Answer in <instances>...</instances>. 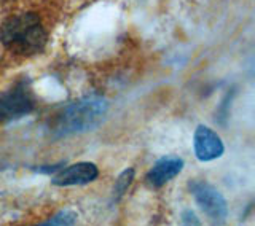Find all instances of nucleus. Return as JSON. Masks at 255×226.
Returning <instances> with one entry per match:
<instances>
[{
  "mask_svg": "<svg viewBox=\"0 0 255 226\" xmlns=\"http://www.w3.org/2000/svg\"><path fill=\"white\" fill-rule=\"evenodd\" d=\"M134 180V169H126L122 174H120L118 180L115 182V188H114V195H115V199H120L125 193L129 188V185L132 183Z\"/></svg>",
  "mask_w": 255,
  "mask_h": 226,
  "instance_id": "6e6552de",
  "label": "nucleus"
},
{
  "mask_svg": "<svg viewBox=\"0 0 255 226\" xmlns=\"http://www.w3.org/2000/svg\"><path fill=\"white\" fill-rule=\"evenodd\" d=\"M77 214L75 212H72V211H61L58 212L54 217H51L50 220L42 223V225H53V226H62V225H74L77 223Z\"/></svg>",
  "mask_w": 255,
  "mask_h": 226,
  "instance_id": "1a4fd4ad",
  "label": "nucleus"
},
{
  "mask_svg": "<svg viewBox=\"0 0 255 226\" xmlns=\"http://www.w3.org/2000/svg\"><path fill=\"white\" fill-rule=\"evenodd\" d=\"M109 102L101 96H88L70 104L53 121L51 132L54 137H67L93 131L107 116Z\"/></svg>",
  "mask_w": 255,
  "mask_h": 226,
  "instance_id": "f257e3e1",
  "label": "nucleus"
},
{
  "mask_svg": "<svg viewBox=\"0 0 255 226\" xmlns=\"http://www.w3.org/2000/svg\"><path fill=\"white\" fill-rule=\"evenodd\" d=\"M193 147L195 155L199 161L207 163V161H214L223 155L225 147H223L222 139L214 132L211 127L207 126H198L195 135H193Z\"/></svg>",
  "mask_w": 255,
  "mask_h": 226,
  "instance_id": "39448f33",
  "label": "nucleus"
},
{
  "mask_svg": "<svg viewBox=\"0 0 255 226\" xmlns=\"http://www.w3.org/2000/svg\"><path fill=\"white\" fill-rule=\"evenodd\" d=\"M190 191L193 195L198 206L201 211L209 217L214 223H223L228 215V206L227 201L220 195L217 188H214L211 183L203 180H193L190 182Z\"/></svg>",
  "mask_w": 255,
  "mask_h": 226,
  "instance_id": "7ed1b4c3",
  "label": "nucleus"
},
{
  "mask_svg": "<svg viewBox=\"0 0 255 226\" xmlns=\"http://www.w3.org/2000/svg\"><path fill=\"white\" fill-rule=\"evenodd\" d=\"M183 169V159L177 156H164L158 159L147 174V183L153 188L163 187L164 183L172 180Z\"/></svg>",
  "mask_w": 255,
  "mask_h": 226,
  "instance_id": "0eeeda50",
  "label": "nucleus"
},
{
  "mask_svg": "<svg viewBox=\"0 0 255 226\" xmlns=\"http://www.w3.org/2000/svg\"><path fill=\"white\" fill-rule=\"evenodd\" d=\"M34 110V99L24 86L0 93V123H10L29 115Z\"/></svg>",
  "mask_w": 255,
  "mask_h": 226,
  "instance_id": "20e7f679",
  "label": "nucleus"
},
{
  "mask_svg": "<svg viewBox=\"0 0 255 226\" xmlns=\"http://www.w3.org/2000/svg\"><path fill=\"white\" fill-rule=\"evenodd\" d=\"M182 222L185 225H199V220L196 219V215L188 209V211L182 212Z\"/></svg>",
  "mask_w": 255,
  "mask_h": 226,
  "instance_id": "9d476101",
  "label": "nucleus"
},
{
  "mask_svg": "<svg viewBox=\"0 0 255 226\" xmlns=\"http://www.w3.org/2000/svg\"><path fill=\"white\" fill-rule=\"evenodd\" d=\"M0 42L13 53L30 56L45 48L46 32L34 13H22L8 18L0 26Z\"/></svg>",
  "mask_w": 255,
  "mask_h": 226,
  "instance_id": "f03ea898",
  "label": "nucleus"
},
{
  "mask_svg": "<svg viewBox=\"0 0 255 226\" xmlns=\"http://www.w3.org/2000/svg\"><path fill=\"white\" fill-rule=\"evenodd\" d=\"M99 169L93 163H77L72 164L54 175L51 183L56 187H75V185H86L98 179Z\"/></svg>",
  "mask_w": 255,
  "mask_h": 226,
  "instance_id": "423d86ee",
  "label": "nucleus"
}]
</instances>
